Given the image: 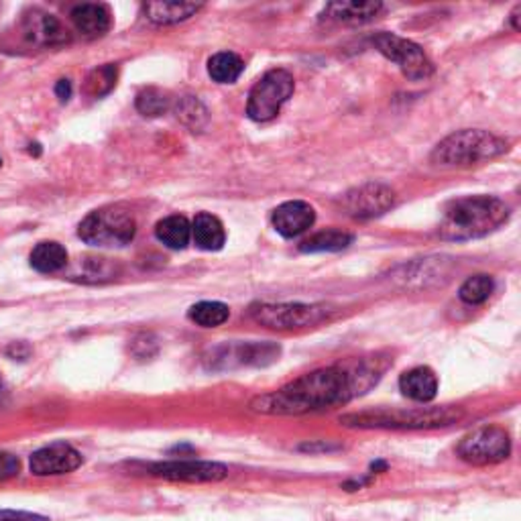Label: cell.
Here are the masks:
<instances>
[{
    "label": "cell",
    "instance_id": "7",
    "mask_svg": "<svg viewBox=\"0 0 521 521\" xmlns=\"http://www.w3.org/2000/svg\"><path fill=\"white\" fill-rule=\"evenodd\" d=\"M295 90L293 76L285 70H271L253 86L247 102V115L255 123H267L275 118L284 104Z\"/></svg>",
    "mask_w": 521,
    "mask_h": 521
},
{
    "label": "cell",
    "instance_id": "3",
    "mask_svg": "<svg viewBox=\"0 0 521 521\" xmlns=\"http://www.w3.org/2000/svg\"><path fill=\"white\" fill-rule=\"evenodd\" d=\"M462 418L459 407H412V410H395V407H381V410H367L358 414L342 415L340 423L349 428L365 430H430L451 426Z\"/></svg>",
    "mask_w": 521,
    "mask_h": 521
},
{
    "label": "cell",
    "instance_id": "10",
    "mask_svg": "<svg viewBox=\"0 0 521 521\" xmlns=\"http://www.w3.org/2000/svg\"><path fill=\"white\" fill-rule=\"evenodd\" d=\"M395 206V191L383 183H365L342 198L344 212L357 220H371Z\"/></svg>",
    "mask_w": 521,
    "mask_h": 521
},
{
    "label": "cell",
    "instance_id": "28",
    "mask_svg": "<svg viewBox=\"0 0 521 521\" xmlns=\"http://www.w3.org/2000/svg\"><path fill=\"white\" fill-rule=\"evenodd\" d=\"M170 108V98L167 94L157 90V88H147L137 96V110L145 116H159Z\"/></svg>",
    "mask_w": 521,
    "mask_h": 521
},
{
    "label": "cell",
    "instance_id": "11",
    "mask_svg": "<svg viewBox=\"0 0 521 521\" xmlns=\"http://www.w3.org/2000/svg\"><path fill=\"white\" fill-rule=\"evenodd\" d=\"M151 475L183 483H216L228 477V469L219 462L208 461H170L151 467Z\"/></svg>",
    "mask_w": 521,
    "mask_h": 521
},
{
    "label": "cell",
    "instance_id": "36",
    "mask_svg": "<svg viewBox=\"0 0 521 521\" xmlns=\"http://www.w3.org/2000/svg\"><path fill=\"white\" fill-rule=\"evenodd\" d=\"M0 165H3V159H0Z\"/></svg>",
    "mask_w": 521,
    "mask_h": 521
},
{
    "label": "cell",
    "instance_id": "32",
    "mask_svg": "<svg viewBox=\"0 0 521 521\" xmlns=\"http://www.w3.org/2000/svg\"><path fill=\"white\" fill-rule=\"evenodd\" d=\"M55 94H58V98L61 102H68L70 96H71V82H70V79H60L58 86H55Z\"/></svg>",
    "mask_w": 521,
    "mask_h": 521
},
{
    "label": "cell",
    "instance_id": "9",
    "mask_svg": "<svg viewBox=\"0 0 521 521\" xmlns=\"http://www.w3.org/2000/svg\"><path fill=\"white\" fill-rule=\"evenodd\" d=\"M511 454V438L501 426H480L462 438L459 456L475 467H487L507 461Z\"/></svg>",
    "mask_w": 521,
    "mask_h": 521
},
{
    "label": "cell",
    "instance_id": "24",
    "mask_svg": "<svg viewBox=\"0 0 521 521\" xmlns=\"http://www.w3.org/2000/svg\"><path fill=\"white\" fill-rule=\"evenodd\" d=\"M352 243V235L344 230H322L303 240L300 251L303 253H336Z\"/></svg>",
    "mask_w": 521,
    "mask_h": 521
},
{
    "label": "cell",
    "instance_id": "14",
    "mask_svg": "<svg viewBox=\"0 0 521 521\" xmlns=\"http://www.w3.org/2000/svg\"><path fill=\"white\" fill-rule=\"evenodd\" d=\"M271 222H274V228L279 235L285 238H293L312 228V224L316 222V212L308 202L293 200V202L277 206L274 216H271Z\"/></svg>",
    "mask_w": 521,
    "mask_h": 521
},
{
    "label": "cell",
    "instance_id": "21",
    "mask_svg": "<svg viewBox=\"0 0 521 521\" xmlns=\"http://www.w3.org/2000/svg\"><path fill=\"white\" fill-rule=\"evenodd\" d=\"M155 235L165 247L173 248V251H180V248H186L190 243L191 227L183 216L173 214L157 222Z\"/></svg>",
    "mask_w": 521,
    "mask_h": 521
},
{
    "label": "cell",
    "instance_id": "26",
    "mask_svg": "<svg viewBox=\"0 0 521 521\" xmlns=\"http://www.w3.org/2000/svg\"><path fill=\"white\" fill-rule=\"evenodd\" d=\"M493 290H495L493 277L479 274V275L469 277L467 282L461 285L459 298L464 303H469V306H479V303H485L488 298H491Z\"/></svg>",
    "mask_w": 521,
    "mask_h": 521
},
{
    "label": "cell",
    "instance_id": "8",
    "mask_svg": "<svg viewBox=\"0 0 521 521\" xmlns=\"http://www.w3.org/2000/svg\"><path fill=\"white\" fill-rule=\"evenodd\" d=\"M371 43L377 47V51L383 53L389 61L397 63V68L404 71L405 78L414 82H422L434 74V63L423 53L418 43L404 39L395 33H377L373 35Z\"/></svg>",
    "mask_w": 521,
    "mask_h": 521
},
{
    "label": "cell",
    "instance_id": "25",
    "mask_svg": "<svg viewBox=\"0 0 521 521\" xmlns=\"http://www.w3.org/2000/svg\"><path fill=\"white\" fill-rule=\"evenodd\" d=\"M230 316L228 306L220 302H200L190 308V320L202 328H216L227 322Z\"/></svg>",
    "mask_w": 521,
    "mask_h": 521
},
{
    "label": "cell",
    "instance_id": "22",
    "mask_svg": "<svg viewBox=\"0 0 521 521\" xmlns=\"http://www.w3.org/2000/svg\"><path fill=\"white\" fill-rule=\"evenodd\" d=\"M68 251L60 243H39L33 253H31V267L37 269L39 274H55L66 267Z\"/></svg>",
    "mask_w": 521,
    "mask_h": 521
},
{
    "label": "cell",
    "instance_id": "19",
    "mask_svg": "<svg viewBox=\"0 0 521 521\" xmlns=\"http://www.w3.org/2000/svg\"><path fill=\"white\" fill-rule=\"evenodd\" d=\"M191 237L202 251H220L227 240L222 222L208 212H200L191 224Z\"/></svg>",
    "mask_w": 521,
    "mask_h": 521
},
{
    "label": "cell",
    "instance_id": "16",
    "mask_svg": "<svg viewBox=\"0 0 521 521\" xmlns=\"http://www.w3.org/2000/svg\"><path fill=\"white\" fill-rule=\"evenodd\" d=\"M399 389L405 397L418 404H430L438 394V377L430 367H415L399 379Z\"/></svg>",
    "mask_w": 521,
    "mask_h": 521
},
{
    "label": "cell",
    "instance_id": "5",
    "mask_svg": "<svg viewBox=\"0 0 521 521\" xmlns=\"http://www.w3.org/2000/svg\"><path fill=\"white\" fill-rule=\"evenodd\" d=\"M336 308L330 303H253L248 316L256 324L274 330H298L332 320Z\"/></svg>",
    "mask_w": 521,
    "mask_h": 521
},
{
    "label": "cell",
    "instance_id": "29",
    "mask_svg": "<svg viewBox=\"0 0 521 521\" xmlns=\"http://www.w3.org/2000/svg\"><path fill=\"white\" fill-rule=\"evenodd\" d=\"M198 115L200 116H206V110L202 104H200L198 100L194 98H188L186 102H183V107L180 108V116L186 120V123L190 126H194V128H200V123H198Z\"/></svg>",
    "mask_w": 521,
    "mask_h": 521
},
{
    "label": "cell",
    "instance_id": "23",
    "mask_svg": "<svg viewBox=\"0 0 521 521\" xmlns=\"http://www.w3.org/2000/svg\"><path fill=\"white\" fill-rule=\"evenodd\" d=\"M245 70V61L232 51L216 53L208 61V74L219 84H232L237 82Z\"/></svg>",
    "mask_w": 521,
    "mask_h": 521
},
{
    "label": "cell",
    "instance_id": "20",
    "mask_svg": "<svg viewBox=\"0 0 521 521\" xmlns=\"http://www.w3.org/2000/svg\"><path fill=\"white\" fill-rule=\"evenodd\" d=\"M202 9L196 3H149L145 5V14L155 25H175V23L188 21Z\"/></svg>",
    "mask_w": 521,
    "mask_h": 521
},
{
    "label": "cell",
    "instance_id": "31",
    "mask_svg": "<svg viewBox=\"0 0 521 521\" xmlns=\"http://www.w3.org/2000/svg\"><path fill=\"white\" fill-rule=\"evenodd\" d=\"M0 521H50L43 516L31 511H14V509H0Z\"/></svg>",
    "mask_w": 521,
    "mask_h": 521
},
{
    "label": "cell",
    "instance_id": "34",
    "mask_svg": "<svg viewBox=\"0 0 521 521\" xmlns=\"http://www.w3.org/2000/svg\"><path fill=\"white\" fill-rule=\"evenodd\" d=\"M519 11H521V6H516V11L511 13V23H513V29H516V31H519V23H517V19H519Z\"/></svg>",
    "mask_w": 521,
    "mask_h": 521
},
{
    "label": "cell",
    "instance_id": "2",
    "mask_svg": "<svg viewBox=\"0 0 521 521\" xmlns=\"http://www.w3.org/2000/svg\"><path fill=\"white\" fill-rule=\"evenodd\" d=\"M509 220V206L495 196H464L446 206L438 235L444 240H472L491 235Z\"/></svg>",
    "mask_w": 521,
    "mask_h": 521
},
{
    "label": "cell",
    "instance_id": "35",
    "mask_svg": "<svg viewBox=\"0 0 521 521\" xmlns=\"http://www.w3.org/2000/svg\"><path fill=\"white\" fill-rule=\"evenodd\" d=\"M5 394V383H3V379H0V395Z\"/></svg>",
    "mask_w": 521,
    "mask_h": 521
},
{
    "label": "cell",
    "instance_id": "1",
    "mask_svg": "<svg viewBox=\"0 0 521 521\" xmlns=\"http://www.w3.org/2000/svg\"><path fill=\"white\" fill-rule=\"evenodd\" d=\"M383 371L385 365L379 367V358L318 368L271 394L255 397L251 410L265 415H303L344 405L371 389Z\"/></svg>",
    "mask_w": 521,
    "mask_h": 521
},
{
    "label": "cell",
    "instance_id": "13",
    "mask_svg": "<svg viewBox=\"0 0 521 521\" xmlns=\"http://www.w3.org/2000/svg\"><path fill=\"white\" fill-rule=\"evenodd\" d=\"M279 344L265 342H240L235 347H224L222 355L214 358L222 360V367H267L279 358Z\"/></svg>",
    "mask_w": 521,
    "mask_h": 521
},
{
    "label": "cell",
    "instance_id": "18",
    "mask_svg": "<svg viewBox=\"0 0 521 521\" xmlns=\"http://www.w3.org/2000/svg\"><path fill=\"white\" fill-rule=\"evenodd\" d=\"M381 11V3H330L326 5L324 17L342 25H363L373 21Z\"/></svg>",
    "mask_w": 521,
    "mask_h": 521
},
{
    "label": "cell",
    "instance_id": "15",
    "mask_svg": "<svg viewBox=\"0 0 521 521\" xmlns=\"http://www.w3.org/2000/svg\"><path fill=\"white\" fill-rule=\"evenodd\" d=\"M23 31H25L29 42L39 47H58L70 42L68 31L61 27V23L53 14L42 11L27 14L25 21H23Z\"/></svg>",
    "mask_w": 521,
    "mask_h": 521
},
{
    "label": "cell",
    "instance_id": "30",
    "mask_svg": "<svg viewBox=\"0 0 521 521\" xmlns=\"http://www.w3.org/2000/svg\"><path fill=\"white\" fill-rule=\"evenodd\" d=\"M19 470L21 462L17 456H13L9 452H0V480L19 475Z\"/></svg>",
    "mask_w": 521,
    "mask_h": 521
},
{
    "label": "cell",
    "instance_id": "17",
    "mask_svg": "<svg viewBox=\"0 0 521 521\" xmlns=\"http://www.w3.org/2000/svg\"><path fill=\"white\" fill-rule=\"evenodd\" d=\"M71 21H74L76 29L88 39H96L108 33L112 25L110 11L104 5H78L71 11Z\"/></svg>",
    "mask_w": 521,
    "mask_h": 521
},
{
    "label": "cell",
    "instance_id": "12",
    "mask_svg": "<svg viewBox=\"0 0 521 521\" xmlns=\"http://www.w3.org/2000/svg\"><path fill=\"white\" fill-rule=\"evenodd\" d=\"M82 464V454L66 442H55L31 456V472L37 477L68 475Z\"/></svg>",
    "mask_w": 521,
    "mask_h": 521
},
{
    "label": "cell",
    "instance_id": "33",
    "mask_svg": "<svg viewBox=\"0 0 521 521\" xmlns=\"http://www.w3.org/2000/svg\"><path fill=\"white\" fill-rule=\"evenodd\" d=\"M9 355L11 357H19L21 360L23 358H27L29 357V347L25 342H17V344H13V347L9 349Z\"/></svg>",
    "mask_w": 521,
    "mask_h": 521
},
{
    "label": "cell",
    "instance_id": "4",
    "mask_svg": "<svg viewBox=\"0 0 521 521\" xmlns=\"http://www.w3.org/2000/svg\"><path fill=\"white\" fill-rule=\"evenodd\" d=\"M507 149V141L493 133L480 131V128H464L440 141L430 159L434 165L442 167H469L499 157Z\"/></svg>",
    "mask_w": 521,
    "mask_h": 521
},
{
    "label": "cell",
    "instance_id": "27",
    "mask_svg": "<svg viewBox=\"0 0 521 521\" xmlns=\"http://www.w3.org/2000/svg\"><path fill=\"white\" fill-rule=\"evenodd\" d=\"M116 78H118V71H116V66H112V63H107V66H102V68H96L90 71V76L86 78L84 92L88 96H92V98H102V96H107L112 88L116 86Z\"/></svg>",
    "mask_w": 521,
    "mask_h": 521
},
{
    "label": "cell",
    "instance_id": "6",
    "mask_svg": "<svg viewBox=\"0 0 521 521\" xmlns=\"http://www.w3.org/2000/svg\"><path fill=\"white\" fill-rule=\"evenodd\" d=\"M135 232H137V222L133 214L120 206H108L88 214L79 224L78 235L92 247L120 248L131 243Z\"/></svg>",
    "mask_w": 521,
    "mask_h": 521
}]
</instances>
